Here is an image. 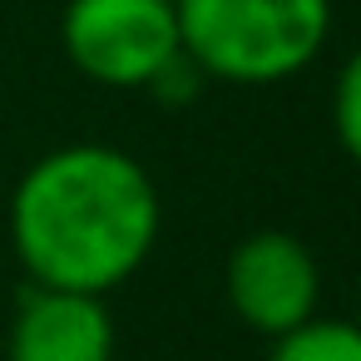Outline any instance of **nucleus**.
Masks as SVG:
<instances>
[{
    "mask_svg": "<svg viewBox=\"0 0 361 361\" xmlns=\"http://www.w3.org/2000/svg\"><path fill=\"white\" fill-rule=\"evenodd\" d=\"M159 238V193L139 159L70 144L25 169L11 198V243L35 287L104 297L129 282Z\"/></svg>",
    "mask_w": 361,
    "mask_h": 361,
    "instance_id": "obj_1",
    "label": "nucleus"
},
{
    "mask_svg": "<svg viewBox=\"0 0 361 361\" xmlns=\"http://www.w3.org/2000/svg\"><path fill=\"white\" fill-rule=\"evenodd\" d=\"M173 20L203 80L282 85L322 55L331 0H173Z\"/></svg>",
    "mask_w": 361,
    "mask_h": 361,
    "instance_id": "obj_2",
    "label": "nucleus"
},
{
    "mask_svg": "<svg viewBox=\"0 0 361 361\" xmlns=\"http://www.w3.org/2000/svg\"><path fill=\"white\" fill-rule=\"evenodd\" d=\"M60 40L85 80L149 90V80L178 55L173 0H70Z\"/></svg>",
    "mask_w": 361,
    "mask_h": 361,
    "instance_id": "obj_3",
    "label": "nucleus"
},
{
    "mask_svg": "<svg viewBox=\"0 0 361 361\" xmlns=\"http://www.w3.org/2000/svg\"><path fill=\"white\" fill-rule=\"evenodd\" d=\"M228 302L233 312L262 331L282 336L302 322L317 317L322 302V272L317 257L292 238V233H252L228 252Z\"/></svg>",
    "mask_w": 361,
    "mask_h": 361,
    "instance_id": "obj_4",
    "label": "nucleus"
},
{
    "mask_svg": "<svg viewBox=\"0 0 361 361\" xmlns=\"http://www.w3.org/2000/svg\"><path fill=\"white\" fill-rule=\"evenodd\" d=\"M6 356L11 361H109L114 322L104 312V297L65 292V287H30L11 322Z\"/></svg>",
    "mask_w": 361,
    "mask_h": 361,
    "instance_id": "obj_5",
    "label": "nucleus"
},
{
    "mask_svg": "<svg viewBox=\"0 0 361 361\" xmlns=\"http://www.w3.org/2000/svg\"><path fill=\"white\" fill-rule=\"evenodd\" d=\"M272 356L267 361H361V336L351 322H331V317H312L282 336H272Z\"/></svg>",
    "mask_w": 361,
    "mask_h": 361,
    "instance_id": "obj_6",
    "label": "nucleus"
},
{
    "mask_svg": "<svg viewBox=\"0 0 361 361\" xmlns=\"http://www.w3.org/2000/svg\"><path fill=\"white\" fill-rule=\"evenodd\" d=\"M331 124L346 154H361V60H346L336 75V99H331Z\"/></svg>",
    "mask_w": 361,
    "mask_h": 361,
    "instance_id": "obj_7",
    "label": "nucleus"
}]
</instances>
